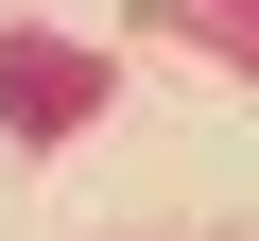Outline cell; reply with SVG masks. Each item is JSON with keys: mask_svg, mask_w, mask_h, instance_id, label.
Returning <instances> with one entry per match:
<instances>
[{"mask_svg": "<svg viewBox=\"0 0 259 241\" xmlns=\"http://www.w3.org/2000/svg\"><path fill=\"white\" fill-rule=\"evenodd\" d=\"M87 103H104V69H87V52H52V35L0 52V120H35V138H52V120H87Z\"/></svg>", "mask_w": 259, "mask_h": 241, "instance_id": "6da1fadb", "label": "cell"}]
</instances>
